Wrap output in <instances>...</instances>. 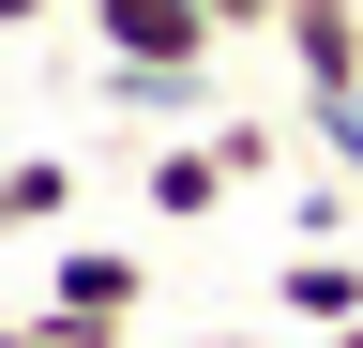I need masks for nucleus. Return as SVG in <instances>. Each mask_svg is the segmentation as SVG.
<instances>
[{
	"mask_svg": "<svg viewBox=\"0 0 363 348\" xmlns=\"http://www.w3.org/2000/svg\"><path fill=\"white\" fill-rule=\"evenodd\" d=\"M91 30H106L121 76H212V46H227L212 0H91Z\"/></svg>",
	"mask_w": 363,
	"mask_h": 348,
	"instance_id": "1",
	"label": "nucleus"
},
{
	"mask_svg": "<svg viewBox=\"0 0 363 348\" xmlns=\"http://www.w3.org/2000/svg\"><path fill=\"white\" fill-rule=\"evenodd\" d=\"M136 303H152V257H136V242H61V257H45V318L136 333Z\"/></svg>",
	"mask_w": 363,
	"mask_h": 348,
	"instance_id": "2",
	"label": "nucleus"
},
{
	"mask_svg": "<svg viewBox=\"0 0 363 348\" xmlns=\"http://www.w3.org/2000/svg\"><path fill=\"white\" fill-rule=\"evenodd\" d=\"M272 46H288L303 106H318V91H363V0H288V30H272Z\"/></svg>",
	"mask_w": 363,
	"mask_h": 348,
	"instance_id": "3",
	"label": "nucleus"
},
{
	"mask_svg": "<svg viewBox=\"0 0 363 348\" xmlns=\"http://www.w3.org/2000/svg\"><path fill=\"white\" fill-rule=\"evenodd\" d=\"M272 303H288L303 333H348V318H363V257H348V242H303L288 273H272Z\"/></svg>",
	"mask_w": 363,
	"mask_h": 348,
	"instance_id": "4",
	"label": "nucleus"
},
{
	"mask_svg": "<svg viewBox=\"0 0 363 348\" xmlns=\"http://www.w3.org/2000/svg\"><path fill=\"white\" fill-rule=\"evenodd\" d=\"M152 212H167V228L227 212V152H212V137H197V152H152Z\"/></svg>",
	"mask_w": 363,
	"mask_h": 348,
	"instance_id": "5",
	"label": "nucleus"
},
{
	"mask_svg": "<svg viewBox=\"0 0 363 348\" xmlns=\"http://www.w3.org/2000/svg\"><path fill=\"white\" fill-rule=\"evenodd\" d=\"M61 212H76V167L61 152H16V167H0V228H61Z\"/></svg>",
	"mask_w": 363,
	"mask_h": 348,
	"instance_id": "6",
	"label": "nucleus"
},
{
	"mask_svg": "<svg viewBox=\"0 0 363 348\" xmlns=\"http://www.w3.org/2000/svg\"><path fill=\"white\" fill-rule=\"evenodd\" d=\"M303 121H318V152H333V167H348V182H363V91H318Z\"/></svg>",
	"mask_w": 363,
	"mask_h": 348,
	"instance_id": "7",
	"label": "nucleus"
},
{
	"mask_svg": "<svg viewBox=\"0 0 363 348\" xmlns=\"http://www.w3.org/2000/svg\"><path fill=\"white\" fill-rule=\"evenodd\" d=\"M0 348H136V333H91V318H45L30 303V318H0Z\"/></svg>",
	"mask_w": 363,
	"mask_h": 348,
	"instance_id": "8",
	"label": "nucleus"
},
{
	"mask_svg": "<svg viewBox=\"0 0 363 348\" xmlns=\"http://www.w3.org/2000/svg\"><path fill=\"white\" fill-rule=\"evenodd\" d=\"M227 16V46H242V30H288V0H212Z\"/></svg>",
	"mask_w": 363,
	"mask_h": 348,
	"instance_id": "9",
	"label": "nucleus"
},
{
	"mask_svg": "<svg viewBox=\"0 0 363 348\" xmlns=\"http://www.w3.org/2000/svg\"><path fill=\"white\" fill-rule=\"evenodd\" d=\"M30 16H61V0H0V30H30Z\"/></svg>",
	"mask_w": 363,
	"mask_h": 348,
	"instance_id": "10",
	"label": "nucleus"
},
{
	"mask_svg": "<svg viewBox=\"0 0 363 348\" xmlns=\"http://www.w3.org/2000/svg\"><path fill=\"white\" fill-rule=\"evenodd\" d=\"M318 348H363V318H348V333H318Z\"/></svg>",
	"mask_w": 363,
	"mask_h": 348,
	"instance_id": "11",
	"label": "nucleus"
},
{
	"mask_svg": "<svg viewBox=\"0 0 363 348\" xmlns=\"http://www.w3.org/2000/svg\"><path fill=\"white\" fill-rule=\"evenodd\" d=\"M212 348H257V333H212Z\"/></svg>",
	"mask_w": 363,
	"mask_h": 348,
	"instance_id": "12",
	"label": "nucleus"
},
{
	"mask_svg": "<svg viewBox=\"0 0 363 348\" xmlns=\"http://www.w3.org/2000/svg\"><path fill=\"white\" fill-rule=\"evenodd\" d=\"M0 167H16V137H0Z\"/></svg>",
	"mask_w": 363,
	"mask_h": 348,
	"instance_id": "13",
	"label": "nucleus"
},
{
	"mask_svg": "<svg viewBox=\"0 0 363 348\" xmlns=\"http://www.w3.org/2000/svg\"><path fill=\"white\" fill-rule=\"evenodd\" d=\"M0 242H16V228H0Z\"/></svg>",
	"mask_w": 363,
	"mask_h": 348,
	"instance_id": "14",
	"label": "nucleus"
}]
</instances>
